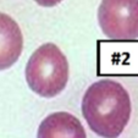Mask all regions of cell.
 Wrapping results in <instances>:
<instances>
[{"label": "cell", "instance_id": "4", "mask_svg": "<svg viewBox=\"0 0 138 138\" xmlns=\"http://www.w3.org/2000/svg\"><path fill=\"white\" fill-rule=\"evenodd\" d=\"M23 50V34L11 16L0 12V71L10 69Z\"/></svg>", "mask_w": 138, "mask_h": 138}, {"label": "cell", "instance_id": "5", "mask_svg": "<svg viewBox=\"0 0 138 138\" xmlns=\"http://www.w3.org/2000/svg\"><path fill=\"white\" fill-rule=\"evenodd\" d=\"M37 138H87V134L75 115L67 111H56L49 114L40 122Z\"/></svg>", "mask_w": 138, "mask_h": 138}, {"label": "cell", "instance_id": "3", "mask_svg": "<svg viewBox=\"0 0 138 138\" xmlns=\"http://www.w3.org/2000/svg\"><path fill=\"white\" fill-rule=\"evenodd\" d=\"M98 23L101 32L111 40L138 39V0H101Z\"/></svg>", "mask_w": 138, "mask_h": 138}, {"label": "cell", "instance_id": "6", "mask_svg": "<svg viewBox=\"0 0 138 138\" xmlns=\"http://www.w3.org/2000/svg\"><path fill=\"white\" fill-rule=\"evenodd\" d=\"M34 1L40 6H44V8H53V6L60 4L62 0H34Z\"/></svg>", "mask_w": 138, "mask_h": 138}, {"label": "cell", "instance_id": "2", "mask_svg": "<svg viewBox=\"0 0 138 138\" xmlns=\"http://www.w3.org/2000/svg\"><path fill=\"white\" fill-rule=\"evenodd\" d=\"M69 61L54 43H45L37 48L28 59L25 78L32 92L43 98H54L69 82Z\"/></svg>", "mask_w": 138, "mask_h": 138}, {"label": "cell", "instance_id": "1", "mask_svg": "<svg viewBox=\"0 0 138 138\" xmlns=\"http://www.w3.org/2000/svg\"><path fill=\"white\" fill-rule=\"evenodd\" d=\"M129 94L120 82L103 78L87 88L82 114L88 127L103 138H117L131 119Z\"/></svg>", "mask_w": 138, "mask_h": 138}]
</instances>
